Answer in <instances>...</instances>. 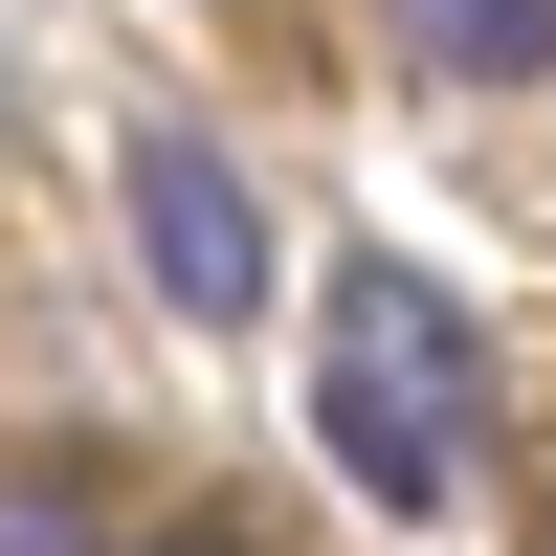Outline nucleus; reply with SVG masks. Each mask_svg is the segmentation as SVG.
Wrapping results in <instances>:
<instances>
[{"mask_svg":"<svg viewBox=\"0 0 556 556\" xmlns=\"http://www.w3.org/2000/svg\"><path fill=\"white\" fill-rule=\"evenodd\" d=\"M312 468L356 513H445L490 468V312L401 245H334L312 267Z\"/></svg>","mask_w":556,"mask_h":556,"instance_id":"f257e3e1","label":"nucleus"},{"mask_svg":"<svg viewBox=\"0 0 556 556\" xmlns=\"http://www.w3.org/2000/svg\"><path fill=\"white\" fill-rule=\"evenodd\" d=\"M134 245H156V312H201V334L267 312V201L223 178V134H134Z\"/></svg>","mask_w":556,"mask_h":556,"instance_id":"f03ea898","label":"nucleus"},{"mask_svg":"<svg viewBox=\"0 0 556 556\" xmlns=\"http://www.w3.org/2000/svg\"><path fill=\"white\" fill-rule=\"evenodd\" d=\"M379 23H401L424 89H534L556 67V0H379Z\"/></svg>","mask_w":556,"mask_h":556,"instance_id":"7ed1b4c3","label":"nucleus"},{"mask_svg":"<svg viewBox=\"0 0 556 556\" xmlns=\"http://www.w3.org/2000/svg\"><path fill=\"white\" fill-rule=\"evenodd\" d=\"M178 556H223V534H178Z\"/></svg>","mask_w":556,"mask_h":556,"instance_id":"20e7f679","label":"nucleus"},{"mask_svg":"<svg viewBox=\"0 0 556 556\" xmlns=\"http://www.w3.org/2000/svg\"><path fill=\"white\" fill-rule=\"evenodd\" d=\"M534 556H556V513H534Z\"/></svg>","mask_w":556,"mask_h":556,"instance_id":"39448f33","label":"nucleus"}]
</instances>
